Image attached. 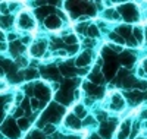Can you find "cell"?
I'll return each instance as SVG.
<instances>
[{
  "instance_id": "9",
  "label": "cell",
  "mask_w": 147,
  "mask_h": 139,
  "mask_svg": "<svg viewBox=\"0 0 147 139\" xmlns=\"http://www.w3.org/2000/svg\"><path fill=\"white\" fill-rule=\"evenodd\" d=\"M129 31H131V28L128 27V25H121V27L118 28V34L125 35V37H129Z\"/></svg>"
},
{
  "instance_id": "26",
  "label": "cell",
  "mask_w": 147,
  "mask_h": 139,
  "mask_svg": "<svg viewBox=\"0 0 147 139\" xmlns=\"http://www.w3.org/2000/svg\"><path fill=\"white\" fill-rule=\"evenodd\" d=\"M143 66H144V70L147 72V60H144V61H143Z\"/></svg>"
},
{
  "instance_id": "15",
  "label": "cell",
  "mask_w": 147,
  "mask_h": 139,
  "mask_svg": "<svg viewBox=\"0 0 147 139\" xmlns=\"http://www.w3.org/2000/svg\"><path fill=\"white\" fill-rule=\"evenodd\" d=\"M65 43L69 44V45H74V44H77V35H69L65 38Z\"/></svg>"
},
{
  "instance_id": "20",
  "label": "cell",
  "mask_w": 147,
  "mask_h": 139,
  "mask_svg": "<svg viewBox=\"0 0 147 139\" xmlns=\"http://www.w3.org/2000/svg\"><path fill=\"white\" fill-rule=\"evenodd\" d=\"M136 86L140 88V90H144V88L147 86V82H138V84H136Z\"/></svg>"
},
{
  "instance_id": "28",
  "label": "cell",
  "mask_w": 147,
  "mask_h": 139,
  "mask_svg": "<svg viewBox=\"0 0 147 139\" xmlns=\"http://www.w3.org/2000/svg\"><path fill=\"white\" fill-rule=\"evenodd\" d=\"M146 97H147V94H146Z\"/></svg>"
},
{
  "instance_id": "19",
  "label": "cell",
  "mask_w": 147,
  "mask_h": 139,
  "mask_svg": "<svg viewBox=\"0 0 147 139\" xmlns=\"http://www.w3.org/2000/svg\"><path fill=\"white\" fill-rule=\"evenodd\" d=\"M97 119H99V120H105L106 119V113L105 111H100L99 114H97Z\"/></svg>"
},
{
  "instance_id": "17",
  "label": "cell",
  "mask_w": 147,
  "mask_h": 139,
  "mask_svg": "<svg viewBox=\"0 0 147 139\" xmlns=\"http://www.w3.org/2000/svg\"><path fill=\"white\" fill-rule=\"evenodd\" d=\"M22 114H24L22 107H19V108H16V110H15V117H16V119H18V117H19V119H22Z\"/></svg>"
},
{
  "instance_id": "8",
  "label": "cell",
  "mask_w": 147,
  "mask_h": 139,
  "mask_svg": "<svg viewBox=\"0 0 147 139\" xmlns=\"http://www.w3.org/2000/svg\"><path fill=\"white\" fill-rule=\"evenodd\" d=\"M18 126H19V129H21V130H27V129H28V126H30V120L25 119V117L18 119Z\"/></svg>"
},
{
  "instance_id": "24",
  "label": "cell",
  "mask_w": 147,
  "mask_h": 139,
  "mask_svg": "<svg viewBox=\"0 0 147 139\" xmlns=\"http://www.w3.org/2000/svg\"><path fill=\"white\" fill-rule=\"evenodd\" d=\"M15 100H16V103H19V101L22 100V94H16V97H15Z\"/></svg>"
},
{
  "instance_id": "3",
  "label": "cell",
  "mask_w": 147,
  "mask_h": 139,
  "mask_svg": "<svg viewBox=\"0 0 147 139\" xmlns=\"http://www.w3.org/2000/svg\"><path fill=\"white\" fill-rule=\"evenodd\" d=\"M90 60H91V53L90 51H85V53L81 54V57H78L75 60V65L78 67H84V66H87L88 63H90Z\"/></svg>"
},
{
  "instance_id": "5",
  "label": "cell",
  "mask_w": 147,
  "mask_h": 139,
  "mask_svg": "<svg viewBox=\"0 0 147 139\" xmlns=\"http://www.w3.org/2000/svg\"><path fill=\"white\" fill-rule=\"evenodd\" d=\"M66 124L69 126V128H72V129H78L80 128V120L77 119V116H72V114H69L68 117H66Z\"/></svg>"
},
{
  "instance_id": "14",
  "label": "cell",
  "mask_w": 147,
  "mask_h": 139,
  "mask_svg": "<svg viewBox=\"0 0 147 139\" xmlns=\"http://www.w3.org/2000/svg\"><path fill=\"white\" fill-rule=\"evenodd\" d=\"M87 34H88V37H97V35H99L97 27H94V25H90V27L87 28Z\"/></svg>"
},
{
  "instance_id": "23",
  "label": "cell",
  "mask_w": 147,
  "mask_h": 139,
  "mask_svg": "<svg viewBox=\"0 0 147 139\" xmlns=\"http://www.w3.org/2000/svg\"><path fill=\"white\" fill-rule=\"evenodd\" d=\"M141 117H143V119H147V108H144V110L141 111Z\"/></svg>"
},
{
  "instance_id": "10",
  "label": "cell",
  "mask_w": 147,
  "mask_h": 139,
  "mask_svg": "<svg viewBox=\"0 0 147 139\" xmlns=\"http://www.w3.org/2000/svg\"><path fill=\"white\" fill-rule=\"evenodd\" d=\"M105 72H106V76H107V78H110V76H112V75L116 72V66H115V65H110V63H109V65H106Z\"/></svg>"
},
{
  "instance_id": "11",
  "label": "cell",
  "mask_w": 147,
  "mask_h": 139,
  "mask_svg": "<svg viewBox=\"0 0 147 139\" xmlns=\"http://www.w3.org/2000/svg\"><path fill=\"white\" fill-rule=\"evenodd\" d=\"M109 38H110V40H113V41H116V43H118V44H121V45H124V44H125L124 38H121V37H119L118 34H115V32L110 34V35H109Z\"/></svg>"
},
{
  "instance_id": "13",
  "label": "cell",
  "mask_w": 147,
  "mask_h": 139,
  "mask_svg": "<svg viewBox=\"0 0 147 139\" xmlns=\"http://www.w3.org/2000/svg\"><path fill=\"white\" fill-rule=\"evenodd\" d=\"M134 37H136V40H138V41H143V29L140 28V27H137V28H134Z\"/></svg>"
},
{
  "instance_id": "16",
  "label": "cell",
  "mask_w": 147,
  "mask_h": 139,
  "mask_svg": "<svg viewBox=\"0 0 147 139\" xmlns=\"http://www.w3.org/2000/svg\"><path fill=\"white\" fill-rule=\"evenodd\" d=\"M55 130H56V128H55L53 124H50V123L46 124V128H44V133H53Z\"/></svg>"
},
{
  "instance_id": "25",
  "label": "cell",
  "mask_w": 147,
  "mask_h": 139,
  "mask_svg": "<svg viewBox=\"0 0 147 139\" xmlns=\"http://www.w3.org/2000/svg\"><path fill=\"white\" fill-rule=\"evenodd\" d=\"M13 38H16V34H10L9 35V40H13Z\"/></svg>"
},
{
  "instance_id": "1",
  "label": "cell",
  "mask_w": 147,
  "mask_h": 139,
  "mask_svg": "<svg viewBox=\"0 0 147 139\" xmlns=\"http://www.w3.org/2000/svg\"><path fill=\"white\" fill-rule=\"evenodd\" d=\"M121 13L128 22H132V21L137 19V12H136V9H134L132 6H127L125 9L121 7Z\"/></svg>"
},
{
  "instance_id": "18",
  "label": "cell",
  "mask_w": 147,
  "mask_h": 139,
  "mask_svg": "<svg viewBox=\"0 0 147 139\" xmlns=\"http://www.w3.org/2000/svg\"><path fill=\"white\" fill-rule=\"evenodd\" d=\"M31 107H32V108L38 107V100H37V98H32V100H31Z\"/></svg>"
},
{
  "instance_id": "27",
  "label": "cell",
  "mask_w": 147,
  "mask_h": 139,
  "mask_svg": "<svg viewBox=\"0 0 147 139\" xmlns=\"http://www.w3.org/2000/svg\"><path fill=\"white\" fill-rule=\"evenodd\" d=\"M136 139H144V138H136Z\"/></svg>"
},
{
  "instance_id": "12",
  "label": "cell",
  "mask_w": 147,
  "mask_h": 139,
  "mask_svg": "<svg viewBox=\"0 0 147 139\" xmlns=\"http://www.w3.org/2000/svg\"><path fill=\"white\" fill-rule=\"evenodd\" d=\"M75 113H78V114H77V116H78L80 119H82V117H85V114H87V111H85V108H84L82 106H80V104H78V106L75 107Z\"/></svg>"
},
{
  "instance_id": "22",
  "label": "cell",
  "mask_w": 147,
  "mask_h": 139,
  "mask_svg": "<svg viewBox=\"0 0 147 139\" xmlns=\"http://www.w3.org/2000/svg\"><path fill=\"white\" fill-rule=\"evenodd\" d=\"M56 54H59V56H62V57H63V56L66 57V51H63V50H57V51H56Z\"/></svg>"
},
{
  "instance_id": "2",
  "label": "cell",
  "mask_w": 147,
  "mask_h": 139,
  "mask_svg": "<svg viewBox=\"0 0 147 139\" xmlns=\"http://www.w3.org/2000/svg\"><path fill=\"white\" fill-rule=\"evenodd\" d=\"M60 25H62V21H60L57 16H55V15H49L47 16L46 27L49 29H57V28H60Z\"/></svg>"
},
{
  "instance_id": "6",
  "label": "cell",
  "mask_w": 147,
  "mask_h": 139,
  "mask_svg": "<svg viewBox=\"0 0 147 139\" xmlns=\"http://www.w3.org/2000/svg\"><path fill=\"white\" fill-rule=\"evenodd\" d=\"M90 81H91V84H94V85L102 84V82H103V75H102L99 70H96V72H93V73L90 75Z\"/></svg>"
},
{
  "instance_id": "4",
  "label": "cell",
  "mask_w": 147,
  "mask_h": 139,
  "mask_svg": "<svg viewBox=\"0 0 147 139\" xmlns=\"http://www.w3.org/2000/svg\"><path fill=\"white\" fill-rule=\"evenodd\" d=\"M5 132H6L7 136L13 138L15 135L19 133V129H18V126H13V123H12V122H7V126L5 124Z\"/></svg>"
},
{
  "instance_id": "7",
  "label": "cell",
  "mask_w": 147,
  "mask_h": 139,
  "mask_svg": "<svg viewBox=\"0 0 147 139\" xmlns=\"http://www.w3.org/2000/svg\"><path fill=\"white\" fill-rule=\"evenodd\" d=\"M128 133H129V122H124L121 126V130H119L118 136H119V139H124L128 136Z\"/></svg>"
},
{
  "instance_id": "21",
  "label": "cell",
  "mask_w": 147,
  "mask_h": 139,
  "mask_svg": "<svg viewBox=\"0 0 147 139\" xmlns=\"http://www.w3.org/2000/svg\"><path fill=\"white\" fill-rule=\"evenodd\" d=\"M109 47H110V48H113V50H115V51H121V47H118V45H115L113 43H112V44H109Z\"/></svg>"
}]
</instances>
